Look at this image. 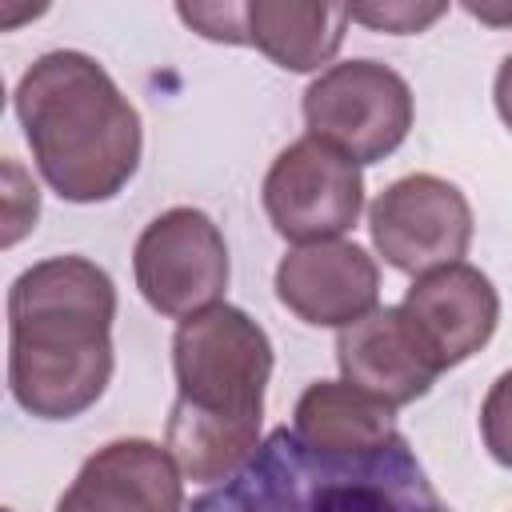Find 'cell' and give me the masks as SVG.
Here are the masks:
<instances>
[{
  "label": "cell",
  "instance_id": "obj_1",
  "mask_svg": "<svg viewBox=\"0 0 512 512\" xmlns=\"http://www.w3.org/2000/svg\"><path fill=\"white\" fill-rule=\"evenodd\" d=\"M116 284L88 256H48L8 288V388L36 420L88 412L116 368Z\"/></svg>",
  "mask_w": 512,
  "mask_h": 512
},
{
  "label": "cell",
  "instance_id": "obj_2",
  "mask_svg": "<svg viewBox=\"0 0 512 512\" xmlns=\"http://www.w3.org/2000/svg\"><path fill=\"white\" fill-rule=\"evenodd\" d=\"M268 332L232 304L180 320L172 336L176 404L164 448L192 484H228L260 452L264 392L272 380Z\"/></svg>",
  "mask_w": 512,
  "mask_h": 512
},
{
  "label": "cell",
  "instance_id": "obj_3",
  "mask_svg": "<svg viewBox=\"0 0 512 512\" xmlns=\"http://www.w3.org/2000/svg\"><path fill=\"white\" fill-rule=\"evenodd\" d=\"M16 120L48 188L68 204L112 200L140 168L136 104L100 60L76 48L36 56L12 92Z\"/></svg>",
  "mask_w": 512,
  "mask_h": 512
},
{
  "label": "cell",
  "instance_id": "obj_4",
  "mask_svg": "<svg viewBox=\"0 0 512 512\" xmlns=\"http://www.w3.org/2000/svg\"><path fill=\"white\" fill-rule=\"evenodd\" d=\"M192 512H452L408 444L340 460L312 452L296 432L280 428L260 444L252 464L220 492L196 500Z\"/></svg>",
  "mask_w": 512,
  "mask_h": 512
},
{
  "label": "cell",
  "instance_id": "obj_5",
  "mask_svg": "<svg viewBox=\"0 0 512 512\" xmlns=\"http://www.w3.org/2000/svg\"><path fill=\"white\" fill-rule=\"evenodd\" d=\"M300 112L308 136L332 144L356 164H376L408 140L416 100L396 68L360 56L324 68L304 88Z\"/></svg>",
  "mask_w": 512,
  "mask_h": 512
},
{
  "label": "cell",
  "instance_id": "obj_6",
  "mask_svg": "<svg viewBox=\"0 0 512 512\" xmlns=\"http://www.w3.org/2000/svg\"><path fill=\"white\" fill-rule=\"evenodd\" d=\"M132 272L152 312L188 320L212 304H224L220 296L228 288L232 264L216 220L200 208L180 204L144 224L132 248Z\"/></svg>",
  "mask_w": 512,
  "mask_h": 512
},
{
  "label": "cell",
  "instance_id": "obj_7",
  "mask_svg": "<svg viewBox=\"0 0 512 512\" xmlns=\"http://www.w3.org/2000/svg\"><path fill=\"white\" fill-rule=\"evenodd\" d=\"M268 224L292 244L340 240L364 212V172L316 136L292 140L260 188Z\"/></svg>",
  "mask_w": 512,
  "mask_h": 512
},
{
  "label": "cell",
  "instance_id": "obj_8",
  "mask_svg": "<svg viewBox=\"0 0 512 512\" xmlns=\"http://www.w3.org/2000/svg\"><path fill=\"white\" fill-rule=\"evenodd\" d=\"M368 232L388 268L424 276L468 256L476 220L468 196L432 172L392 180L368 208Z\"/></svg>",
  "mask_w": 512,
  "mask_h": 512
},
{
  "label": "cell",
  "instance_id": "obj_9",
  "mask_svg": "<svg viewBox=\"0 0 512 512\" xmlns=\"http://www.w3.org/2000/svg\"><path fill=\"white\" fill-rule=\"evenodd\" d=\"M276 300L312 328H348L380 308V268L352 240L296 244L276 264Z\"/></svg>",
  "mask_w": 512,
  "mask_h": 512
},
{
  "label": "cell",
  "instance_id": "obj_10",
  "mask_svg": "<svg viewBox=\"0 0 512 512\" xmlns=\"http://www.w3.org/2000/svg\"><path fill=\"white\" fill-rule=\"evenodd\" d=\"M56 512H184V476L164 444L124 436L80 464Z\"/></svg>",
  "mask_w": 512,
  "mask_h": 512
},
{
  "label": "cell",
  "instance_id": "obj_11",
  "mask_svg": "<svg viewBox=\"0 0 512 512\" xmlns=\"http://www.w3.org/2000/svg\"><path fill=\"white\" fill-rule=\"evenodd\" d=\"M400 312L412 320L436 364L448 372L492 340L500 324V292L480 268L460 260L416 276L400 300Z\"/></svg>",
  "mask_w": 512,
  "mask_h": 512
},
{
  "label": "cell",
  "instance_id": "obj_12",
  "mask_svg": "<svg viewBox=\"0 0 512 512\" xmlns=\"http://www.w3.org/2000/svg\"><path fill=\"white\" fill-rule=\"evenodd\" d=\"M336 364L348 384L384 400L388 408H404L432 392L436 376L444 372L412 320L396 308H372L356 324L340 328L336 336Z\"/></svg>",
  "mask_w": 512,
  "mask_h": 512
},
{
  "label": "cell",
  "instance_id": "obj_13",
  "mask_svg": "<svg viewBox=\"0 0 512 512\" xmlns=\"http://www.w3.org/2000/svg\"><path fill=\"white\" fill-rule=\"evenodd\" d=\"M292 432L320 456L364 460L400 440L396 408L360 392L348 380H316L300 392Z\"/></svg>",
  "mask_w": 512,
  "mask_h": 512
},
{
  "label": "cell",
  "instance_id": "obj_14",
  "mask_svg": "<svg viewBox=\"0 0 512 512\" xmlns=\"http://www.w3.org/2000/svg\"><path fill=\"white\" fill-rule=\"evenodd\" d=\"M248 44L284 72H324L344 44V4H296V0H252L244 8Z\"/></svg>",
  "mask_w": 512,
  "mask_h": 512
},
{
  "label": "cell",
  "instance_id": "obj_15",
  "mask_svg": "<svg viewBox=\"0 0 512 512\" xmlns=\"http://www.w3.org/2000/svg\"><path fill=\"white\" fill-rule=\"evenodd\" d=\"M448 12V4H412V0H396V4H352L348 20L352 24H368L372 32H392V36H412L424 32L428 24H436Z\"/></svg>",
  "mask_w": 512,
  "mask_h": 512
},
{
  "label": "cell",
  "instance_id": "obj_16",
  "mask_svg": "<svg viewBox=\"0 0 512 512\" xmlns=\"http://www.w3.org/2000/svg\"><path fill=\"white\" fill-rule=\"evenodd\" d=\"M480 436L496 464L512 468V368L500 372L480 404Z\"/></svg>",
  "mask_w": 512,
  "mask_h": 512
},
{
  "label": "cell",
  "instance_id": "obj_17",
  "mask_svg": "<svg viewBox=\"0 0 512 512\" xmlns=\"http://www.w3.org/2000/svg\"><path fill=\"white\" fill-rule=\"evenodd\" d=\"M248 4H176V16L200 32L204 40L216 44H248V24H244Z\"/></svg>",
  "mask_w": 512,
  "mask_h": 512
},
{
  "label": "cell",
  "instance_id": "obj_18",
  "mask_svg": "<svg viewBox=\"0 0 512 512\" xmlns=\"http://www.w3.org/2000/svg\"><path fill=\"white\" fill-rule=\"evenodd\" d=\"M4 176H8V212H4V248H12L28 228H36L40 216V192L32 180H24L20 164L8 156L4 160Z\"/></svg>",
  "mask_w": 512,
  "mask_h": 512
},
{
  "label": "cell",
  "instance_id": "obj_19",
  "mask_svg": "<svg viewBox=\"0 0 512 512\" xmlns=\"http://www.w3.org/2000/svg\"><path fill=\"white\" fill-rule=\"evenodd\" d=\"M492 100H496V112L504 120V128L512 132V56L500 60L496 68V84H492Z\"/></svg>",
  "mask_w": 512,
  "mask_h": 512
},
{
  "label": "cell",
  "instance_id": "obj_20",
  "mask_svg": "<svg viewBox=\"0 0 512 512\" xmlns=\"http://www.w3.org/2000/svg\"><path fill=\"white\" fill-rule=\"evenodd\" d=\"M472 16L488 20V24H512V12H500V8H484V4H468Z\"/></svg>",
  "mask_w": 512,
  "mask_h": 512
}]
</instances>
